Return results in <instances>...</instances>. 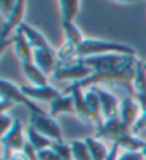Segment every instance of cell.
<instances>
[{
	"mask_svg": "<svg viewBox=\"0 0 146 160\" xmlns=\"http://www.w3.org/2000/svg\"><path fill=\"white\" fill-rule=\"evenodd\" d=\"M86 66L92 67L93 74L89 79L76 83L82 89L97 86V84H120L129 89L133 94L132 82L135 76L138 57L132 54H103V56L86 57L82 60Z\"/></svg>",
	"mask_w": 146,
	"mask_h": 160,
	"instance_id": "cell-1",
	"label": "cell"
},
{
	"mask_svg": "<svg viewBox=\"0 0 146 160\" xmlns=\"http://www.w3.org/2000/svg\"><path fill=\"white\" fill-rule=\"evenodd\" d=\"M132 54L136 56L135 49L128 44L117 43V42H109V40H100V39H86L83 43L76 47V59L83 60L86 57L103 56V54Z\"/></svg>",
	"mask_w": 146,
	"mask_h": 160,
	"instance_id": "cell-2",
	"label": "cell"
},
{
	"mask_svg": "<svg viewBox=\"0 0 146 160\" xmlns=\"http://www.w3.org/2000/svg\"><path fill=\"white\" fill-rule=\"evenodd\" d=\"M29 127L46 136L52 142H65L63 133H62L57 120L44 112L43 113H29Z\"/></svg>",
	"mask_w": 146,
	"mask_h": 160,
	"instance_id": "cell-3",
	"label": "cell"
},
{
	"mask_svg": "<svg viewBox=\"0 0 146 160\" xmlns=\"http://www.w3.org/2000/svg\"><path fill=\"white\" fill-rule=\"evenodd\" d=\"M93 74V69L83 63L82 60H76L72 63H57L53 72V79L56 80H70L72 83H80L89 79Z\"/></svg>",
	"mask_w": 146,
	"mask_h": 160,
	"instance_id": "cell-4",
	"label": "cell"
},
{
	"mask_svg": "<svg viewBox=\"0 0 146 160\" xmlns=\"http://www.w3.org/2000/svg\"><path fill=\"white\" fill-rule=\"evenodd\" d=\"M0 96L12 100L14 104H23L29 110V113H43V110L22 92V87L6 79L0 80Z\"/></svg>",
	"mask_w": 146,
	"mask_h": 160,
	"instance_id": "cell-5",
	"label": "cell"
},
{
	"mask_svg": "<svg viewBox=\"0 0 146 160\" xmlns=\"http://www.w3.org/2000/svg\"><path fill=\"white\" fill-rule=\"evenodd\" d=\"M140 113H142V107H140V104L138 103V100L133 96L128 94V96H125L120 100L119 119L126 132L130 133V130H132L133 124L136 123V120L139 119Z\"/></svg>",
	"mask_w": 146,
	"mask_h": 160,
	"instance_id": "cell-6",
	"label": "cell"
},
{
	"mask_svg": "<svg viewBox=\"0 0 146 160\" xmlns=\"http://www.w3.org/2000/svg\"><path fill=\"white\" fill-rule=\"evenodd\" d=\"M26 142V133H24L23 124L19 119H14L13 127L3 137H0V143H2L3 149L10 150V152H23Z\"/></svg>",
	"mask_w": 146,
	"mask_h": 160,
	"instance_id": "cell-7",
	"label": "cell"
},
{
	"mask_svg": "<svg viewBox=\"0 0 146 160\" xmlns=\"http://www.w3.org/2000/svg\"><path fill=\"white\" fill-rule=\"evenodd\" d=\"M26 2L23 0H17L16 7L12 12L9 17L3 22L2 24V43H6V40L9 36H12V33H16L17 29L20 27V24L24 23L23 17H24V12H26Z\"/></svg>",
	"mask_w": 146,
	"mask_h": 160,
	"instance_id": "cell-8",
	"label": "cell"
},
{
	"mask_svg": "<svg viewBox=\"0 0 146 160\" xmlns=\"http://www.w3.org/2000/svg\"><path fill=\"white\" fill-rule=\"evenodd\" d=\"M93 90H95L97 93V96H99L103 120L119 116L120 100L117 99L115 94L110 93V92H107V90H105V89H100V87H97V86H93Z\"/></svg>",
	"mask_w": 146,
	"mask_h": 160,
	"instance_id": "cell-9",
	"label": "cell"
},
{
	"mask_svg": "<svg viewBox=\"0 0 146 160\" xmlns=\"http://www.w3.org/2000/svg\"><path fill=\"white\" fill-rule=\"evenodd\" d=\"M33 63L46 76L53 74L57 66V52L53 47L52 49H36L33 52Z\"/></svg>",
	"mask_w": 146,
	"mask_h": 160,
	"instance_id": "cell-10",
	"label": "cell"
},
{
	"mask_svg": "<svg viewBox=\"0 0 146 160\" xmlns=\"http://www.w3.org/2000/svg\"><path fill=\"white\" fill-rule=\"evenodd\" d=\"M22 92L29 97L30 100H37V102H49L52 103L56 97H59L62 94V92H59L57 89H55L53 86H20Z\"/></svg>",
	"mask_w": 146,
	"mask_h": 160,
	"instance_id": "cell-11",
	"label": "cell"
},
{
	"mask_svg": "<svg viewBox=\"0 0 146 160\" xmlns=\"http://www.w3.org/2000/svg\"><path fill=\"white\" fill-rule=\"evenodd\" d=\"M63 93H70L73 96V102H75V110H76V117L82 122H90V114L89 109H87V103L85 99V90L76 83H72L65 89Z\"/></svg>",
	"mask_w": 146,
	"mask_h": 160,
	"instance_id": "cell-12",
	"label": "cell"
},
{
	"mask_svg": "<svg viewBox=\"0 0 146 160\" xmlns=\"http://www.w3.org/2000/svg\"><path fill=\"white\" fill-rule=\"evenodd\" d=\"M125 133H129L125 130V127L122 126V122H120L119 116H115L112 119H107V120H103V123L97 127V132H96V137H105V139H110L112 142L120 137L122 134Z\"/></svg>",
	"mask_w": 146,
	"mask_h": 160,
	"instance_id": "cell-13",
	"label": "cell"
},
{
	"mask_svg": "<svg viewBox=\"0 0 146 160\" xmlns=\"http://www.w3.org/2000/svg\"><path fill=\"white\" fill-rule=\"evenodd\" d=\"M10 42L13 43L14 54L17 56L20 64L22 63H33V47L29 44V42L26 40V37L23 36V33H20L17 30L14 36L10 39Z\"/></svg>",
	"mask_w": 146,
	"mask_h": 160,
	"instance_id": "cell-14",
	"label": "cell"
},
{
	"mask_svg": "<svg viewBox=\"0 0 146 160\" xmlns=\"http://www.w3.org/2000/svg\"><path fill=\"white\" fill-rule=\"evenodd\" d=\"M49 114L53 119H56L59 114H75L76 116V110H75V102H73V96L70 93H63L59 97L50 103Z\"/></svg>",
	"mask_w": 146,
	"mask_h": 160,
	"instance_id": "cell-15",
	"label": "cell"
},
{
	"mask_svg": "<svg viewBox=\"0 0 146 160\" xmlns=\"http://www.w3.org/2000/svg\"><path fill=\"white\" fill-rule=\"evenodd\" d=\"M20 33H23V36L26 37V40L29 42V44L33 47V50L36 49H52L50 43L47 42V39L40 33L37 29L32 27L27 23H22L20 27L17 29Z\"/></svg>",
	"mask_w": 146,
	"mask_h": 160,
	"instance_id": "cell-16",
	"label": "cell"
},
{
	"mask_svg": "<svg viewBox=\"0 0 146 160\" xmlns=\"http://www.w3.org/2000/svg\"><path fill=\"white\" fill-rule=\"evenodd\" d=\"M85 99L87 103V109H89L90 114V122L96 123V126L99 127L103 123L102 117V107H100V100L97 93L93 90V87H89L87 90H85Z\"/></svg>",
	"mask_w": 146,
	"mask_h": 160,
	"instance_id": "cell-17",
	"label": "cell"
},
{
	"mask_svg": "<svg viewBox=\"0 0 146 160\" xmlns=\"http://www.w3.org/2000/svg\"><path fill=\"white\" fill-rule=\"evenodd\" d=\"M22 72L30 82V86H47V76L34 63H22Z\"/></svg>",
	"mask_w": 146,
	"mask_h": 160,
	"instance_id": "cell-18",
	"label": "cell"
},
{
	"mask_svg": "<svg viewBox=\"0 0 146 160\" xmlns=\"http://www.w3.org/2000/svg\"><path fill=\"white\" fill-rule=\"evenodd\" d=\"M113 143H116L125 152H143V149L146 147V142L140 140L138 136H133L132 133L122 134Z\"/></svg>",
	"mask_w": 146,
	"mask_h": 160,
	"instance_id": "cell-19",
	"label": "cell"
},
{
	"mask_svg": "<svg viewBox=\"0 0 146 160\" xmlns=\"http://www.w3.org/2000/svg\"><path fill=\"white\" fill-rule=\"evenodd\" d=\"M82 3L77 0H62L59 2L60 9V17H62V24L65 23H73L75 17L77 16Z\"/></svg>",
	"mask_w": 146,
	"mask_h": 160,
	"instance_id": "cell-20",
	"label": "cell"
},
{
	"mask_svg": "<svg viewBox=\"0 0 146 160\" xmlns=\"http://www.w3.org/2000/svg\"><path fill=\"white\" fill-rule=\"evenodd\" d=\"M132 90L135 96H139L143 92H146V62H142L139 59H138L136 69H135Z\"/></svg>",
	"mask_w": 146,
	"mask_h": 160,
	"instance_id": "cell-21",
	"label": "cell"
},
{
	"mask_svg": "<svg viewBox=\"0 0 146 160\" xmlns=\"http://www.w3.org/2000/svg\"><path fill=\"white\" fill-rule=\"evenodd\" d=\"M85 142H86L87 147H89L92 160H106L107 159L110 147H107L106 144L103 143V142H100L97 137H86Z\"/></svg>",
	"mask_w": 146,
	"mask_h": 160,
	"instance_id": "cell-22",
	"label": "cell"
},
{
	"mask_svg": "<svg viewBox=\"0 0 146 160\" xmlns=\"http://www.w3.org/2000/svg\"><path fill=\"white\" fill-rule=\"evenodd\" d=\"M26 139H27V143L33 147L36 152L44 150V149H47V147H52V144H53V142L50 139H47L43 134H40L39 132H36V130L32 129V127H27Z\"/></svg>",
	"mask_w": 146,
	"mask_h": 160,
	"instance_id": "cell-23",
	"label": "cell"
},
{
	"mask_svg": "<svg viewBox=\"0 0 146 160\" xmlns=\"http://www.w3.org/2000/svg\"><path fill=\"white\" fill-rule=\"evenodd\" d=\"M62 29H63L65 34V42L73 44V46L77 47L79 44L83 43V40L86 39V37H83V33L75 23H65L62 24Z\"/></svg>",
	"mask_w": 146,
	"mask_h": 160,
	"instance_id": "cell-24",
	"label": "cell"
},
{
	"mask_svg": "<svg viewBox=\"0 0 146 160\" xmlns=\"http://www.w3.org/2000/svg\"><path fill=\"white\" fill-rule=\"evenodd\" d=\"M70 147H72L73 160H92L89 147L85 140H72Z\"/></svg>",
	"mask_w": 146,
	"mask_h": 160,
	"instance_id": "cell-25",
	"label": "cell"
},
{
	"mask_svg": "<svg viewBox=\"0 0 146 160\" xmlns=\"http://www.w3.org/2000/svg\"><path fill=\"white\" fill-rule=\"evenodd\" d=\"M76 60V46L65 42L57 50V63H72Z\"/></svg>",
	"mask_w": 146,
	"mask_h": 160,
	"instance_id": "cell-26",
	"label": "cell"
},
{
	"mask_svg": "<svg viewBox=\"0 0 146 160\" xmlns=\"http://www.w3.org/2000/svg\"><path fill=\"white\" fill-rule=\"evenodd\" d=\"M52 149H53L55 152L59 154L62 160H73L70 143H65V142H53Z\"/></svg>",
	"mask_w": 146,
	"mask_h": 160,
	"instance_id": "cell-27",
	"label": "cell"
},
{
	"mask_svg": "<svg viewBox=\"0 0 146 160\" xmlns=\"http://www.w3.org/2000/svg\"><path fill=\"white\" fill-rule=\"evenodd\" d=\"M13 123H14V119H12L7 113L2 114V117H0V137H3L13 127Z\"/></svg>",
	"mask_w": 146,
	"mask_h": 160,
	"instance_id": "cell-28",
	"label": "cell"
},
{
	"mask_svg": "<svg viewBox=\"0 0 146 160\" xmlns=\"http://www.w3.org/2000/svg\"><path fill=\"white\" fill-rule=\"evenodd\" d=\"M145 129H146V109H143L142 113H140V116H139V119L136 120V123L133 124L130 133H132L133 136H138V134L142 133Z\"/></svg>",
	"mask_w": 146,
	"mask_h": 160,
	"instance_id": "cell-29",
	"label": "cell"
},
{
	"mask_svg": "<svg viewBox=\"0 0 146 160\" xmlns=\"http://www.w3.org/2000/svg\"><path fill=\"white\" fill-rule=\"evenodd\" d=\"M16 3H17V0H2L0 2V13L4 17V20L12 14V12L16 7Z\"/></svg>",
	"mask_w": 146,
	"mask_h": 160,
	"instance_id": "cell-30",
	"label": "cell"
},
{
	"mask_svg": "<svg viewBox=\"0 0 146 160\" xmlns=\"http://www.w3.org/2000/svg\"><path fill=\"white\" fill-rule=\"evenodd\" d=\"M37 156H39V160H62L60 156L52 147H47V149H44V150L37 152Z\"/></svg>",
	"mask_w": 146,
	"mask_h": 160,
	"instance_id": "cell-31",
	"label": "cell"
},
{
	"mask_svg": "<svg viewBox=\"0 0 146 160\" xmlns=\"http://www.w3.org/2000/svg\"><path fill=\"white\" fill-rule=\"evenodd\" d=\"M117 160H146L143 152H123Z\"/></svg>",
	"mask_w": 146,
	"mask_h": 160,
	"instance_id": "cell-32",
	"label": "cell"
},
{
	"mask_svg": "<svg viewBox=\"0 0 146 160\" xmlns=\"http://www.w3.org/2000/svg\"><path fill=\"white\" fill-rule=\"evenodd\" d=\"M23 153L26 154V157H27L29 160H39L37 152H36V150H34L32 146H30L27 142H26V144H24V147H23Z\"/></svg>",
	"mask_w": 146,
	"mask_h": 160,
	"instance_id": "cell-33",
	"label": "cell"
},
{
	"mask_svg": "<svg viewBox=\"0 0 146 160\" xmlns=\"http://www.w3.org/2000/svg\"><path fill=\"white\" fill-rule=\"evenodd\" d=\"M13 106H14V103L12 102V100L6 99V97H3V96H0V113L2 114L7 113V110L12 109Z\"/></svg>",
	"mask_w": 146,
	"mask_h": 160,
	"instance_id": "cell-34",
	"label": "cell"
},
{
	"mask_svg": "<svg viewBox=\"0 0 146 160\" xmlns=\"http://www.w3.org/2000/svg\"><path fill=\"white\" fill-rule=\"evenodd\" d=\"M119 150H120V147L117 146L116 143H113L112 144V147H110V152H109V154H107V159L106 160H117L119 159Z\"/></svg>",
	"mask_w": 146,
	"mask_h": 160,
	"instance_id": "cell-35",
	"label": "cell"
},
{
	"mask_svg": "<svg viewBox=\"0 0 146 160\" xmlns=\"http://www.w3.org/2000/svg\"><path fill=\"white\" fill-rule=\"evenodd\" d=\"M135 99L138 100V103L140 104V107L143 109H146V92H143L142 94H139V96H135Z\"/></svg>",
	"mask_w": 146,
	"mask_h": 160,
	"instance_id": "cell-36",
	"label": "cell"
},
{
	"mask_svg": "<svg viewBox=\"0 0 146 160\" xmlns=\"http://www.w3.org/2000/svg\"><path fill=\"white\" fill-rule=\"evenodd\" d=\"M143 154H145V157H146V147L143 149Z\"/></svg>",
	"mask_w": 146,
	"mask_h": 160,
	"instance_id": "cell-37",
	"label": "cell"
}]
</instances>
